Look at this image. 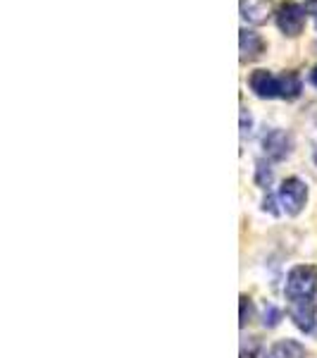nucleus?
I'll return each mask as SVG.
<instances>
[{
	"mask_svg": "<svg viewBox=\"0 0 317 358\" xmlns=\"http://www.w3.org/2000/svg\"><path fill=\"white\" fill-rule=\"evenodd\" d=\"M315 292H317V268L315 265H296L286 277V301L289 317L301 332L315 330Z\"/></svg>",
	"mask_w": 317,
	"mask_h": 358,
	"instance_id": "1",
	"label": "nucleus"
},
{
	"mask_svg": "<svg viewBox=\"0 0 317 358\" xmlns=\"http://www.w3.org/2000/svg\"><path fill=\"white\" fill-rule=\"evenodd\" d=\"M305 17H308V13H305L303 5L298 3H281L279 8H277L274 13V22L277 27H279V31L284 34V36H298V34L303 31L305 27Z\"/></svg>",
	"mask_w": 317,
	"mask_h": 358,
	"instance_id": "2",
	"label": "nucleus"
},
{
	"mask_svg": "<svg viewBox=\"0 0 317 358\" xmlns=\"http://www.w3.org/2000/svg\"><path fill=\"white\" fill-rule=\"evenodd\" d=\"M279 201L284 206L286 215H298L303 210L305 201H308V187H305L303 179L298 177L284 179L279 187Z\"/></svg>",
	"mask_w": 317,
	"mask_h": 358,
	"instance_id": "3",
	"label": "nucleus"
},
{
	"mask_svg": "<svg viewBox=\"0 0 317 358\" xmlns=\"http://www.w3.org/2000/svg\"><path fill=\"white\" fill-rule=\"evenodd\" d=\"M249 86L258 98H281V77H274L267 69L251 72Z\"/></svg>",
	"mask_w": 317,
	"mask_h": 358,
	"instance_id": "4",
	"label": "nucleus"
},
{
	"mask_svg": "<svg viewBox=\"0 0 317 358\" xmlns=\"http://www.w3.org/2000/svg\"><path fill=\"white\" fill-rule=\"evenodd\" d=\"M291 146H293L291 134H286L284 129H272V131H267V134L263 136L265 155H267L270 160H274V163H279V160L289 158Z\"/></svg>",
	"mask_w": 317,
	"mask_h": 358,
	"instance_id": "5",
	"label": "nucleus"
},
{
	"mask_svg": "<svg viewBox=\"0 0 317 358\" xmlns=\"http://www.w3.org/2000/svg\"><path fill=\"white\" fill-rule=\"evenodd\" d=\"M241 17L249 24H265L267 17L272 15V0H239Z\"/></svg>",
	"mask_w": 317,
	"mask_h": 358,
	"instance_id": "6",
	"label": "nucleus"
},
{
	"mask_svg": "<svg viewBox=\"0 0 317 358\" xmlns=\"http://www.w3.org/2000/svg\"><path fill=\"white\" fill-rule=\"evenodd\" d=\"M241 62L258 60L265 53V41L260 34L249 31V29H241Z\"/></svg>",
	"mask_w": 317,
	"mask_h": 358,
	"instance_id": "7",
	"label": "nucleus"
},
{
	"mask_svg": "<svg viewBox=\"0 0 317 358\" xmlns=\"http://www.w3.org/2000/svg\"><path fill=\"white\" fill-rule=\"evenodd\" d=\"M270 358H305V346L296 339H281L272 346Z\"/></svg>",
	"mask_w": 317,
	"mask_h": 358,
	"instance_id": "8",
	"label": "nucleus"
},
{
	"mask_svg": "<svg viewBox=\"0 0 317 358\" xmlns=\"http://www.w3.org/2000/svg\"><path fill=\"white\" fill-rule=\"evenodd\" d=\"M301 91H303L301 77H298L296 72L281 74V98H286V101H293V98L301 96Z\"/></svg>",
	"mask_w": 317,
	"mask_h": 358,
	"instance_id": "9",
	"label": "nucleus"
},
{
	"mask_svg": "<svg viewBox=\"0 0 317 358\" xmlns=\"http://www.w3.org/2000/svg\"><path fill=\"white\" fill-rule=\"evenodd\" d=\"M272 179H274V172H272V167H270V163L258 160V163H256V184H258V187L267 189L270 184H272Z\"/></svg>",
	"mask_w": 317,
	"mask_h": 358,
	"instance_id": "10",
	"label": "nucleus"
},
{
	"mask_svg": "<svg viewBox=\"0 0 317 358\" xmlns=\"http://www.w3.org/2000/svg\"><path fill=\"white\" fill-rule=\"evenodd\" d=\"M241 358H267V354H265L263 344L258 339H251L249 344L241 346Z\"/></svg>",
	"mask_w": 317,
	"mask_h": 358,
	"instance_id": "11",
	"label": "nucleus"
},
{
	"mask_svg": "<svg viewBox=\"0 0 317 358\" xmlns=\"http://www.w3.org/2000/svg\"><path fill=\"white\" fill-rule=\"evenodd\" d=\"M253 315H256V310H253V301L246 296V294H241V320H239V325L246 327L253 320Z\"/></svg>",
	"mask_w": 317,
	"mask_h": 358,
	"instance_id": "12",
	"label": "nucleus"
},
{
	"mask_svg": "<svg viewBox=\"0 0 317 358\" xmlns=\"http://www.w3.org/2000/svg\"><path fill=\"white\" fill-rule=\"evenodd\" d=\"M263 317H265V320H263V322H265V327H277V325H279V320H281V313L274 308L272 303H267V306H265Z\"/></svg>",
	"mask_w": 317,
	"mask_h": 358,
	"instance_id": "13",
	"label": "nucleus"
},
{
	"mask_svg": "<svg viewBox=\"0 0 317 358\" xmlns=\"http://www.w3.org/2000/svg\"><path fill=\"white\" fill-rule=\"evenodd\" d=\"M263 208L270 213V215H279V213H281L279 208H277V199H274V196H270V194H267V199L263 201Z\"/></svg>",
	"mask_w": 317,
	"mask_h": 358,
	"instance_id": "14",
	"label": "nucleus"
},
{
	"mask_svg": "<svg viewBox=\"0 0 317 358\" xmlns=\"http://www.w3.org/2000/svg\"><path fill=\"white\" fill-rule=\"evenodd\" d=\"M251 131V115L246 108H241V134H249Z\"/></svg>",
	"mask_w": 317,
	"mask_h": 358,
	"instance_id": "15",
	"label": "nucleus"
},
{
	"mask_svg": "<svg viewBox=\"0 0 317 358\" xmlns=\"http://www.w3.org/2000/svg\"><path fill=\"white\" fill-rule=\"evenodd\" d=\"M303 8H305V13H308L315 20V27H317V0H305Z\"/></svg>",
	"mask_w": 317,
	"mask_h": 358,
	"instance_id": "16",
	"label": "nucleus"
},
{
	"mask_svg": "<svg viewBox=\"0 0 317 358\" xmlns=\"http://www.w3.org/2000/svg\"><path fill=\"white\" fill-rule=\"evenodd\" d=\"M310 82H313V86H317V67H313V72H310Z\"/></svg>",
	"mask_w": 317,
	"mask_h": 358,
	"instance_id": "17",
	"label": "nucleus"
}]
</instances>
